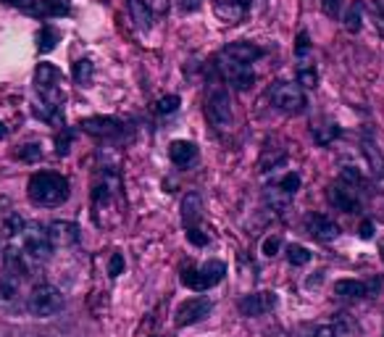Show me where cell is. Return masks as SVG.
<instances>
[{
	"label": "cell",
	"instance_id": "cell-1",
	"mask_svg": "<svg viewBox=\"0 0 384 337\" xmlns=\"http://www.w3.org/2000/svg\"><path fill=\"white\" fill-rule=\"evenodd\" d=\"M61 72L53 63H40L35 72V87L40 95V106L35 113L45 121L61 119V103H63V93H61Z\"/></svg>",
	"mask_w": 384,
	"mask_h": 337
},
{
	"label": "cell",
	"instance_id": "cell-2",
	"mask_svg": "<svg viewBox=\"0 0 384 337\" xmlns=\"http://www.w3.org/2000/svg\"><path fill=\"white\" fill-rule=\"evenodd\" d=\"M26 193L37 205H61L69 198V180L56 171H37L26 185Z\"/></svg>",
	"mask_w": 384,
	"mask_h": 337
},
{
	"label": "cell",
	"instance_id": "cell-3",
	"mask_svg": "<svg viewBox=\"0 0 384 337\" xmlns=\"http://www.w3.org/2000/svg\"><path fill=\"white\" fill-rule=\"evenodd\" d=\"M205 116L216 130H229L234 124V103L224 84H211L205 95Z\"/></svg>",
	"mask_w": 384,
	"mask_h": 337
},
{
	"label": "cell",
	"instance_id": "cell-4",
	"mask_svg": "<svg viewBox=\"0 0 384 337\" xmlns=\"http://www.w3.org/2000/svg\"><path fill=\"white\" fill-rule=\"evenodd\" d=\"M269 100L276 111L282 113H301L305 111L308 100H305V93L298 82H287V79H276L271 87H269Z\"/></svg>",
	"mask_w": 384,
	"mask_h": 337
},
{
	"label": "cell",
	"instance_id": "cell-5",
	"mask_svg": "<svg viewBox=\"0 0 384 337\" xmlns=\"http://www.w3.org/2000/svg\"><path fill=\"white\" fill-rule=\"evenodd\" d=\"M224 274H227V264L218 261V258H211L200 269H184L182 282L195 292H203V290H211L214 285H218L224 279Z\"/></svg>",
	"mask_w": 384,
	"mask_h": 337
},
{
	"label": "cell",
	"instance_id": "cell-6",
	"mask_svg": "<svg viewBox=\"0 0 384 337\" xmlns=\"http://www.w3.org/2000/svg\"><path fill=\"white\" fill-rule=\"evenodd\" d=\"M26 308L29 313H35V316H56V313L63 308V295H61L58 288H53V285H37L32 292H29V298H26Z\"/></svg>",
	"mask_w": 384,
	"mask_h": 337
},
{
	"label": "cell",
	"instance_id": "cell-7",
	"mask_svg": "<svg viewBox=\"0 0 384 337\" xmlns=\"http://www.w3.org/2000/svg\"><path fill=\"white\" fill-rule=\"evenodd\" d=\"M218 69L224 74V79H227L234 90H250L253 84H255V72H253L250 63H242V61H232L227 56H218Z\"/></svg>",
	"mask_w": 384,
	"mask_h": 337
},
{
	"label": "cell",
	"instance_id": "cell-8",
	"mask_svg": "<svg viewBox=\"0 0 384 337\" xmlns=\"http://www.w3.org/2000/svg\"><path fill=\"white\" fill-rule=\"evenodd\" d=\"M22 235H24V251L32 258H48L50 253H53V240H50L45 227H40V224H24Z\"/></svg>",
	"mask_w": 384,
	"mask_h": 337
},
{
	"label": "cell",
	"instance_id": "cell-9",
	"mask_svg": "<svg viewBox=\"0 0 384 337\" xmlns=\"http://www.w3.org/2000/svg\"><path fill=\"white\" fill-rule=\"evenodd\" d=\"M329 203L345 211V214H355L360 208V198H358V185H350L345 180H337L329 187Z\"/></svg>",
	"mask_w": 384,
	"mask_h": 337
},
{
	"label": "cell",
	"instance_id": "cell-10",
	"mask_svg": "<svg viewBox=\"0 0 384 337\" xmlns=\"http://www.w3.org/2000/svg\"><path fill=\"white\" fill-rule=\"evenodd\" d=\"M211 311H214V303L208 301V298H200V295L198 298H187L184 303H179L174 322H177V327H190L195 322L205 319Z\"/></svg>",
	"mask_w": 384,
	"mask_h": 337
},
{
	"label": "cell",
	"instance_id": "cell-11",
	"mask_svg": "<svg viewBox=\"0 0 384 337\" xmlns=\"http://www.w3.org/2000/svg\"><path fill=\"white\" fill-rule=\"evenodd\" d=\"M22 11L35 19H58V16H69L72 6L69 0H29L22 3Z\"/></svg>",
	"mask_w": 384,
	"mask_h": 337
},
{
	"label": "cell",
	"instance_id": "cell-12",
	"mask_svg": "<svg viewBox=\"0 0 384 337\" xmlns=\"http://www.w3.org/2000/svg\"><path fill=\"white\" fill-rule=\"evenodd\" d=\"M242 316H264V313L276 308V295L271 290H261V292H250L237 303Z\"/></svg>",
	"mask_w": 384,
	"mask_h": 337
},
{
	"label": "cell",
	"instance_id": "cell-13",
	"mask_svg": "<svg viewBox=\"0 0 384 337\" xmlns=\"http://www.w3.org/2000/svg\"><path fill=\"white\" fill-rule=\"evenodd\" d=\"M379 288H382L379 279H369V282H363V279H339V282H335V292L339 298H366V295L379 292Z\"/></svg>",
	"mask_w": 384,
	"mask_h": 337
},
{
	"label": "cell",
	"instance_id": "cell-14",
	"mask_svg": "<svg viewBox=\"0 0 384 337\" xmlns=\"http://www.w3.org/2000/svg\"><path fill=\"white\" fill-rule=\"evenodd\" d=\"M79 127L87 134H93V137H113V134H119L124 130V124L119 119H113V116H90V119L79 121Z\"/></svg>",
	"mask_w": 384,
	"mask_h": 337
},
{
	"label": "cell",
	"instance_id": "cell-15",
	"mask_svg": "<svg viewBox=\"0 0 384 337\" xmlns=\"http://www.w3.org/2000/svg\"><path fill=\"white\" fill-rule=\"evenodd\" d=\"M308 232L319 242H332L339 237V227L329 217H324V214H311L308 217Z\"/></svg>",
	"mask_w": 384,
	"mask_h": 337
},
{
	"label": "cell",
	"instance_id": "cell-16",
	"mask_svg": "<svg viewBox=\"0 0 384 337\" xmlns=\"http://www.w3.org/2000/svg\"><path fill=\"white\" fill-rule=\"evenodd\" d=\"M221 56H227L232 61H242V63H253V61H258L264 56V50L248 42V40H240V42H229L227 48L221 50Z\"/></svg>",
	"mask_w": 384,
	"mask_h": 337
},
{
	"label": "cell",
	"instance_id": "cell-17",
	"mask_svg": "<svg viewBox=\"0 0 384 337\" xmlns=\"http://www.w3.org/2000/svg\"><path fill=\"white\" fill-rule=\"evenodd\" d=\"M3 269H6V274L11 279H16V282H22V279L29 274L24 253L16 251V248H6V253H3Z\"/></svg>",
	"mask_w": 384,
	"mask_h": 337
},
{
	"label": "cell",
	"instance_id": "cell-18",
	"mask_svg": "<svg viewBox=\"0 0 384 337\" xmlns=\"http://www.w3.org/2000/svg\"><path fill=\"white\" fill-rule=\"evenodd\" d=\"M200 195L198 193H187L184 195V201H182V221H184V229L190 232V229H203L200 227Z\"/></svg>",
	"mask_w": 384,
	"mask_h": 337
},
{
	"label": "cell",
	"instance_id": "cell-19",
	"mask_svg": "<svg viewBox=\"0 0 384 337\" xmlns=\"http://www.w3.org/2000/svg\"><path fill=\"white\" fill-rule=\"evenodd\" d=\"M360 153H363V158H366V164H369L374 177L382 180L384 177V153L376 148V143H374L371 137H363V140H360Z\"/></svg>",
	"mask_w": 384,
	"mask_h": 337
},
{
	"label": "cell",
	"instance_id": "cell-20",
	"mask_svg": "<svg viewBox=\"0 0 384 337\" xmlns=\"http://www.w3.org/2000/svg\"><path fill=\"white\" fill-rule=\"evenodd\" d=\"M48 235L53 245H74L79 240V227L72 221H53L48 227Z\"/></svg>",
	"mask_w": 384,
	"mask_h": 337
},
{
	"label": "cell",
	"instance_id": "cell-21",
	"mask_svg": "<svg viewBox=\"0 0 384 337\" xmlns=\"http://www.w3.org/2000/svg\"><path fill=\"white\" fill-rule=\"evenodd\" d=\"M168 158L177 166H190L192 161L198 158V148L190 140H174V143L168 145Z\"/></svg>",
	"mask_w": 384,
	"mask_h": 337
},
{
	"label": "cell",
	"instance_id": "cell-22",
	"mask_svg": "<svg viewBox=\"0 0 384 337\" xmlns=\"http://www.w3.org/2000/svg\"><path fill=\"white\" fill-rule=\"evenodd\" d=\"M363 22H366V6H363V0H353V3H350V8L345 11L342 24H345L348 32H360Z\"/></svg>",
	"mask_w": 384,
	"mask_h": 337
},
{
	"label": "cell",
	"instance_id": "cell-23",
	"mask_svg": "<svg viewBox=\"0 0 384 337\" xmlns=\"http://www.w3.org/2000/svg\"><path fill=\"white\" fill-rule=\"evenodd\" d=\"M129 11H132L134 22L143 26V29H150L153 22H156V13L147 8V3H145V0H129Z\"/></svg>",
	"mask_w": 384,
	"mask_h": 337
},
{
	"label": "cell",
	"instance_id": "cell-24",
	"mask_svg": "<svg viewBox=\"0 0 384 337\" xmlns=\"http://www.w3.org/2000/svg\"><path fill=\"white\" fill-rule=\"evenodd\" d=\"M58 40H61V35L56 26H50V24L40 26V32H37V50H40V53H50V50L58 45Z\"/></svg>",
	"mask_w": 384,
	"mask_h": 337
},
{
	"label": "cell",
	"instance_id": "cell-25",
	"mask_svg": "<svg viewBox=\"0 0 384 337\" xmlns=\"http://www.w3.org/2000/svg\"><path fill=\"white\" fill-rule=\"evenodd\" d=\"M74 82L82 84V87H90L93 82V74H95V66H93V61L90 58H79L74 63Z\"/></svg>",
	"mask_w": 384,
	"mask_h": 337
},
{
	"label": "cell",
	"instance_id": "cell-26",
	"mask_svg": "<svg viewBox=\"0 0 384 337\" xmlns=\"http://www.w3.org/2000/svg\"><path fill=\"white\" fill-rule=\"evenodd\" d=\"M245 13H248V8H242L240 3H234V0H232V3H218L216 6V16L218 19H224V22H229V24H232V22H240Z\"/></svg>",
	"mask_w": 384,
	"mask_h": 337
},
{
	"label": "cell",
	"instance_id": "cell-27",
	"mask_svg": "<svg viewBox=\"0 0 384 337\" xmlns=\"http://www.w3.org/2000/svg\"><path fill=\"white\" fill-rule=\"evenodd\" d=\"M337 134H339V130H337L335 124H326V127H313V140H316V145H332L337 140Z\"/></svg>",
	"mask_w": 384,
	"mask_h": 337
},
{
	"label": "cell",
	"instance_id": "cell-28",
	"mask_svg": "<svg viewBox=\"0 0 384 337\" xmlns=\"http://www.w3.org/2000/svg\"><path fill=\"white\" fill-rule=\"evenodd\" d=\"M287 261L292 266H305L311 261V251L303 245H287Z\"/></svg>",
	"mask_w": 384,
	"mask_h": 337
},
{
	"label": "cell",
	"instance_id": "cell-29",
	"mask_svg": "<svg viewBox=\"0 0 384 337\" xmlns=\"http://www.w3.org/2000/svg\"><path fill=\"white\" fill-rule=\"evenodd\" d=\"M16 158H19V161H26V164H35V161L42 158V148L37 143H26L16 150Z\"/></svg>",
	"mask_w": 384,
	"mask_h": 337
},
{
	"label": "cell",
	"instance_id": "cell-30",
	"mask_svg": "<svg viewBox=\"0 0 384 337\" xmlns=\"http://www.w3.org/2000/svg\"><path fill=\"white\" fill-rule=\"evenodd\" d=\"M298 84H303V87H316L319 84L316 69H313L311 63H303L301 69H298Z\"/></svg>",
	"mask_w": 384,
	"mask_h": 337
},
{
	"label": "cell",
	"instance_id": "cell-31",
	"mask_svg": "<svg viewBox=\"0 0 384 337\" xmlns=\"http://www.w3.org/2000/svg\"><path fill=\"white\" fill-rule=\"evenodd\" d=\"M177 109H179V95H163L156 103V113H161V116H168Z\"/></svg>",
	"mask_w": 384,
	"mask_h": 337
},
{
	"label": "cell",
	"instance_id": "cell-32",
	"mask_svg": "<svg viewBox=\"0 0 384 337\" xmlns=\"http://www.w3.org/2000/svg\"><path fill=\"white\" fill-rule=\"evenodd\" d=\"M279 190L292 198V195L301 190V177H298V174H285V177L279 180Z\"/></svg>",
	"mask_w": 384,
	"mask_h": 337
},
{
	"label": "cell",
	"instance_id": "cell-33",
	"mask_svg": "<svg viewBox=\"0 0 384 337\" xmlns=\"http://www.w3.org/2000/svg\"><path fill=\"white\" fill-rule=\"evenodd\" d=\"M16 290H19V282L16 279H11L8 274L0 277V301H11L13 295H16Z\"/></svg>",
	"mask_w": 384,
	"mask_h": 337
},
{
	"label": "cell",
	"instance_id": "cell-34",
	"mask_svg": "<svg viewBox=\"0 0 384 337\" xmlns=\"http://www.w3.org/2000/svg\"><path fill=\"white\" fill-rule=\"evenodd\" d=\"M308 50H311V37L305 35V32H301L298 40H295V56H298V58H305Z\"/></svg>",
	"mask_w": 384,
	"mask_h": 337
},
{
	"label": "cell",
	"instance_id": "cell-35",
	"mask_svg": "<svg viewBox=\"0 0 384 337\" xmlns=\"http://www.w3.org/2000/svg\"><path fill=\"white\" fill-rule=\"evenodd\" d=\"M69 145H72V130H63L58 134V140H56V153L58 156H66L69 153Z\"/></svg>",
	"mask_w": 384,
	"mask_h": 337
},
{
	"label": "cell",
	"instance_id": "cell-36",
	"mask_svg": "<svg viewBox=\"0 0 384 337\" xmlns=\"http://www.w3.org/2000/svg\"><path fill=\"white\" fill-rule=\"evenodd\" d=\"M316 337H345V329L339 324H324L316 329Z\"/></svg>",
	"mask_w": 384,
	"mask_h": 337
},
{
	"label": "cell",
	"instance_id": "cell-37",
	"mask_svg": "<svg viewBox=\"0 0 384 337\" xmlns=\"http://www.w3.org/2000/svg\"><path fill=\"white\" fill-rule=\"evenodd\" d=\"M22 229H24V219L22 217H16V214H13V217L6 219V235H19Z\"/></svg>",
	"mask_w": 384,
	"mask_h": 337
},
{
	"label": "cell",
	"instance_id": "cell-38",
	"mask_svg": "<svg viewBox=\"0 0 384 337\" xmlns=\"http://www.w3.org/2000/svg\"><path fill=\"white\" fill-rule=\"evenodd\" d=\"M342 3H345V0H321V8H324L326 16L337 19V16H339V8H342Z\"/></svg>",
	"mask_w": 384,
	"mask_h": 337
},
{
	"label": "cell",
	"instance_id": "cell-39",
	"mask_svg": "<svg viewBox=\"0 0 384 337\" xmlns=\"http://www.w3.org/2000/svg\"><path fill=\"white\" fill-rule=\"evenodd\" d=\"M279 248H282V237L271 235V237L264 242V256H269V258H271V256H276V253H279Z\"/></svg>",
	"mask_w": 384,
	"mask_h": 337
},
{
	"label": "cell",
	"instance_id": "cell-40",
	"mask_svg": "<svg viewBox=\"0 0 384 337\" xmlns=\"http://www.w3.org/2000/svg\"><path fill=\"white\" fill-rule=\"evenodd\" d=\"M109 272H111V277H119L121 272H124V256H121V253H113V258H111V264H109Z\"/></svg>",
	"mask_w": 384,
	"mask_h": 337
},
{
	"label": "cell",
	"instance_id": "cell-41",
	"mask_svg": "<svg viewBox=\"0 0 384 337\" xmlns=\"http://www.w3.org/2000/svg\"><path fill=\"white\" fill-rule=\"evenodd\" d=\"M339 180L350 182V185H360V174H358V168L345 166V168H342V171H339Z\"/></svg>",
	"mask_w": 384,
	"mask_h": 337
},
{
	"label": "cell",
	"instance_id": "cell-42",
	"mask_svg": "<svg viewBox=\"0 0 384 337\" xmlns=\"http://www.w3.org/2000/svg\"><path fill=\"white\" fill-rule=\"evenodd\" d=\"M200 3H203V0H177V6H179L184 13L198 11V8H200Z\"/></svg>",
	"mask_w": 384,
	"mask_h": 337
},
{
	"label": "cell",
	"instance_id": "cell-43",
	"mask_svg": "<svg viewBox=\"0 0 384 337\" xmlns=\"http://www.w3.org/2000/svg\"><path fill=\"white\" fill-rule=\"evenodd\" d=\"M358 235L363 237V240H371L374 237V221H360Z\"/></svg>",
	"mask_w": 384,
	"mask_h": 337
},
{
	"label": "cell",
	"instance_id": "cell-44",
	"mask_svg": "<svg viewBox=\"0 0 384 337\" xmlns=\"http://www.w3.org/2000/svg\"><path fill=\"white\" fill-rule=\"evenodd\" d=\"M0 3H6V6H22L24 0H0Z\"/></svg>",
	"mask_w": 384,
	"mask_h": 337
},
{
	"label": "cell",
	"instance_id": "cell-45",
	"mask_svg": "<svg viewBox=\"0 0 384 337\" xmlns=\"http://www.w3.org/2000/svg\"><path fill=\"white\" fill-rule=\"evenodd\" d=\"M6 134H8V130H6V124L0 121V140H6Z\"/></svg>",
	"mask_w": 384,
	"mask_h": 337
},
{
	"label": "cell",
	"instance_id": "cell-46",
	"mask_svg": "<svg viewBox=\"0 0 384 337\" xmlns=\"http://www.w3.org/2000/svg\"><path fill=\"white\" fill-rule=\"evenodd\" d=\"M234 3H240L242 8H248V6H250V0H234Z\"/></svg>",
	"mask_w": 384,
	"mask_h": 337
},
{
	"label": "cell",
	"instance_id": "cell-47",
	"mask_svg": "<svg viewBox=\"0 0 384 337\" xmlns=\"http://www.w3.org/2000/svg\"><path fill=\"white\" fill-rule=\"evenodd\" d=\"M382 258H384V245H382Z\"/></svg>",
	"mask_w": 384,
	"mask_h": 337
}]
</instances>
